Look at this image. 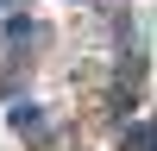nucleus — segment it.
I'll return each instance as SVG.
<instances>
[{
    "label": "nucleus",
    "instance_id": "nucleus-1",
    "mask_svg": "<svg viewBox=\"0 0 157 151\" xmlns=\"http://www.w3.org/2000/svg\"><path fill=\"white\" fill-rule=\"evenodd\" d=\"M120 151H157V120H145V126H132V132L120 138Z\"/></svg>",
    "mask_w": 157,
    "mask_h": 151
},
{
    "label": "nucleus",
    "instance_id": "nucleus-2",
    "mask_svg": "<svg viewBox=\"0 0 157 151\" xmlns=\"http://www.w3.org/2000/svg\"><path fill=\"white\" fill-rule=\"evenodd\" d=\"M13 126H19V132H44V113L32 107V101H13V113H6Z\"/></svg>",
    "mask_w": 157,
    "mask_h": 151
}]
</instances>
